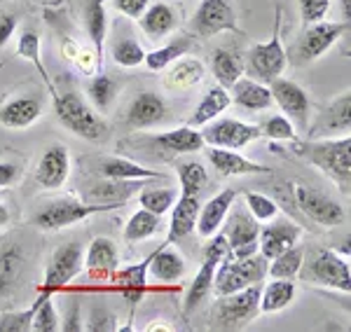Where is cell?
<instances>
[{
    "mask_svg": "<svg viewBox=\"0 0 351 332\" xmlns=\"http://www.w3.org/2000/svg\"><path fill=\"white\" fill-rule=\"evenodd\" d=\"M145 59V49L132 38H124V40L112 44V61L122 68H136Z\"/></svg>",
    "mask_w": 351,
    "mask_h": 332,
    "instance_id": "bcb514c9",
    "label": "cell"
},
{
    "mask_svg": "<svg viewBox=\"0 0 351 332\" xmlns=\"http://www.w3.org/2000/svg\"><path fill=\"white\" fill-rule=\"evenodd\" d=\"M199 196L195 194H180L173 201V213H171V222H169V236L167 244L171 241H180L188 234L195 232L197 227V218H199Z\"/></svg>",
    "mask_w": 351,
    "mask_h": 332,
    "instance_id": "7402d4cb",
    "label": "cell"
},
{
    "mask_svg": "<svg viewBox=\"0 0 351 332\" xmlns=\"http://www.w3.org/2000/svg\"><path fill=\"white\" fill-rule=\"evenodd\" d=\"M230 89H232V103H237L243 110H267L274 103L269 87L258 80L239 77Z\"/></svg>",
    "mask_w": 351,
    "mask_h": 332,
    "instance_id": "484cf974",
    "label": "cell"
},
{
    "mask_svg": "<svg viewBox=\"0 0 351 332\" xmlns=\"http://www.w3.org/2000/svg\"><path fill=\"white\" fill-rule=\"evenodd\" d=\"M279 19H281V10L276 8V24L271 38L267 42L251 44V49H248V68H251V73L260 82H267V84L271 80H276V77H281V73L288 66V54L284 44H281V36H279Z\"/></svg>",
    "mask_w": 351,
    "mask_h": 332,
    "instance_id": "52a82bcc",
    "label": "cell"
},
{
    "mask_svg": "<svg viewBox=\"0 0 351 332\" xmlns=\"http://www.w3.org/2000/svg\"><path fill=\"white\" fill-rule=\"evenodd\" d=\"M300 239V227L295 222L286 220V218H281V220H269L267 227H260L258 232V253L263 257H276L279 253L288 251L291 246H295Z\"/></svg>",
    "mask_w": 351,
    "mask_h": 332,
    "instance_id": "2e32d148",
    "label": "cell"
},
{
    "mask_svg": "<svg viewBox=\"0 0 351 332\" xmlns=\"http://www.w3.org/2000/svg\"><path fill=\"white\" fill-rule=\"evenodd\" d=\"M192 26L202 38H211L223 31H234L237 16L228 0H202L192 16Z\"/></svg>",
    "mask_w": 351,
    "mask_h": 332,
    "instance_id": "5bb4252c",
    "label": "cell"
},
{
    "mask_svg": "<svg viewBox=\"0 0 351 332\" xmlns=\"http://www.w3.org/2000/svg\"><path fill=\"white\" fill-rule=\"evenodd\" d=\"M54 295H47V292H40L38 295V307H36V314H33V320H31V330L36 332H59L61 330V320H59V314L54 309V302H52Z\"/></svg>",
    "mask_w": 351,
    "mask_h": 332,
    "instance_id": "b9f144b4",
    "label": "cell"
},
{
    "mask_svg": "<svg viewBox=\"0 0 351 332\" xmlns=\"http://www.w3.org/2000/svg\"><path fill=\"white\" fill-rule=\"evenodd\" d=\"M271 101L279 103V108L286 112V117L293 122V127L304 129L309 127V94L298 82L276 77L269 82Z\"/></svg>",
    "mask_w": 351,
    "mask_h": 332,
    "instance_id": "4fadbf2b",
    "label": "cell"
},
{
    "mask_svg": "<svg viewBox=\"0 0 351 332\" xmlns=\"http://www.w3.org/2000/svg\"><path fill=\"white\" fill-rule=\"evenodd\" d=\"M342 8H344V19L349 21V16H351V0H342Z\"/></svg>",
    "mask_w": 351,
    "mask_h": 332,
    "instance_id": "680465c9",
    "label": "cell"
},
{
    "mask_svg": "<svg viewBox=\"0 0 351 332\" xmlns=\"http://www.w3.org/2000/svg\"><path fill=\"white\" fill-rule=\"evenodd\" d=\"M155 143L160 145L164 153H173V155L199 153L204 148L202 131H197L195 127H178V129H171V131L157 133Z\"/></svg>",
    "mask_w": 351,
    "mask_h": 332,
    "instance_id": "f1b7e54d",
    "label": "cell"
},
{
    "mask_svg": "<svg viewBox=\"0 0 351 332\" xmlns=\"http://www.w3.org/2000/svg\"><path fill=\"white\" fill-rule=\"evenodd\" d=\"M202 77H204L202 61L183 59V56H180V61L176 59L171 64V68L167 71V75H164V84H167V89H173V92H185V89L199 84Z\"/></svg>",
    "mask_w": 351,
    "mask_h": 332,
    "instance_id": "836d02e7",
    "label": "cell"
},
{
    "mask_svg": "<svg viewBox=\"0 0 351 332\" xmlns=\"http://www.w3.org/2000/svg\"><path fill=\"white\" fill-rule=\"evenodd\" d=\"M258 220L248 213H243L237 208L234 213L230 216V222H228V251H234V248H241V246H251V244H258Z\"/></svg>",
    "mask_w": 351,
    "mask_h": 332,
    "instance_id": "e575fe53",
    "label": "cell"
},
{
    "mask_svg": "<svg viewBox=\"0 0 351 332\" xmlns=\"http://www.w3.org/2000/svg\"><path fill=\"white\" fill-rule=\"evenodd\" d=\"M230 103H232L230 92L225 87H220V84H216V87H211L206 94H204V99L199 101V105H197L195 112L190 115L188 127L199 129L204 125H208V122L216 120L218 115H223V112L230 108Z\"/></svg>",
    "mask_w": 351,
    "mask_h": 332,
    "instance_id": "f546056e",
    "label": "cell"
},
{
    "mask_svg": "<svg viewBox=\"0 0 351 332\" xmlns=\"http://www.w3.org/2000/svg\"><path fill=\"white\" fill-rule=\"evenodd\" d=\"M330 10V0H300V14L307 24L321 21Z\"/></svg>",
    "mask_w": 351,
    "mask_h": 332,
    "instance_id": "f907efd6",
    "label": "cell"
},
{
    "mask_svg": "<svg viewBox=\"0 0 351 332\" xmlns=\"http://www.w3.org/2000/svg\"><path fill=\"white\" fill-rule=\"evenodd\" d=\"M87 94H89V99H92V103L96 105V108L108 110L112 99H115V94H117V84L112 77L104 75V73H96V75H92V80H89Z\"/></svg>",
    "mask_w": 351,
    "mask_h": 332,
    "instance_id": "ee69618b",
    "label": "cell"
},
{
    "mask_svg": "<svg viewBox=\"0 0 351 332\" xmlns=\"http://www.w3.org/2000/svg\"><path fill=\"white\" fill-rule=\"evenodd\" d=\"M178 19H176V12L169 5L164 3H155V5H148L143 14L138 16V26L150 40H162L167 38L169 33L173 31Z\"/></svg>",
    "mask_w": 351,
    "mask_h": 332,
    "instance_id": "83f0119b",
    "label": "cell"
},
{
    "mask_svg": "<svg viewBox=\"0 0 351 332\" xmlns=\"http://www.w3.org/2000/svg\"><path fill=\"white\" fill-rule=\"evenodd\" d=\"M176 199H178V194H176V190L171 188H143L138 194L141 208H145V211L155 213V216H160V218L173 206Z\"/></svg>",
    "mask_w": 351,
    "mask_h": 332,
    "instance_id": "7bdbcfd3",
    "label": "cell"
},
{
    "mask_svg": "<svg viewBox=\"0 0 351 332\" xmlns=\"http://www.w3.org/2000/svg\"><path fill=\"white\" fill-rule=\"evenodd\" d=\"M38 302H33L31 307L24 311H8L0 316V332H28L31 330V320L36 314Z\"/></svg>",
    "mask_w": 351,
    "mask_h": 332,
    "instance_id": "c3c4849f",
    "label": "cell"
},
{
    "mask_svg": "<svg viewBox=\"0 0 351 332\" xmlns=\"http://www.w3.org/2000/svg\"><path fill=\"white\" fill-rule=\"evenodd\" d=\"M302 155L309 164L326 173L337 188L349 192L351 183V138L344 136L337 138H314L311 143L302 145Z\"/></svg>",
    "mask_w": 351,
    "mask_h": 332,
    "instance_id": "6da1fadb",
    "label": "cell"
},
{
    "mask_svg": "<svg viewBox=\"0 0 351 332\" xmlns=\"http://www.w3.org/2000/svg\"><path fill=\"white\" fill-rule=\"evenodd\" d=\"M349 108H351V99H349V92H347V94H342V97H337L324 110L319 125H314L309 129V136L311 138H330V136L349 133V129H351Z\"/></svg>",
    "mask_w": 351,
    "mask_h": 332,
    "instance_id": "ffe728a7",
    "label": "cell"
},
{
    "mask_svg": "<svg viewBox=\"0 0 351 332\" xmlns=\"http://www.w3.org/2000/svg\"><path fill=\"white\" fill-rule=\"evenodd\" d=\"M302 272V269H300ZM304 279H309L311 283L324 285V288H332V290H342L349 292L351 290V269H349V260L347 257H339L337 251L326 248L319 251L311 262L307 264V269L302 272Z\"/></svg>",
    "mask_w": 351,
    "mask_h": 332,
    "instance_id": "ba28073f",
    "label": "cell"
},
{
    "mask_svg": "<svg viewBox=\"0 0 351 332\" xmlns=\"http://www.w3.org/2000/svg\"><path fill=\"white\" fill-rule=\"evenodd\" d=\"M21 166L14 162H0V188H12L21 178Z\"/></svg>",
    "mask_w": 351,
    "mask_h": 332,
    "instance_id": "db71d44e",
    "label": "cell"
},
{
    "mask_svg": "<svg viewBox=\"0 0 351 332\" xmlns=\"http://www.w3.org/2000/svg\"><path fill=\"white\" fill-rule=\"evenodd\" d=\"M295 201L300 211L311 222L321 225V227H337L347 218L344 216V208L335 199H330L328 194H321L314 188H307V185H295Z\"/></svg>",
    "mask_w": 351,
    "mask_h": 332,
    "instance_id": "7c38bea8",
    "label": "cell"
},
{
    "mask_svg": "<svg viewBox=\"0 0 351 332\" xmlns=\"http://www.w3.org/2000/svg\"><path fill=\"white\" fill-rule=\"evenodd\" d=\"M124 204H96V201H80L68 196V199H56L49 201L47 206H43L33 216L31 225L38 229H45V232H56V229H64L71 227V225L87 220V218L96 216V213H106Z\"/></svg>",
    "mask_w": 351,
    "mask_h": 332,
    "instance_id": "277c9868",
    "label": "cell"
},
{
    "mask_svg": "<svg viewBox=\"0 0 351 332\" xmlns=\"http://www.w3.org/2000/svg\"><path fill=\"white\" fill-rule=\"evenodd\" d=\"M263 136L260 127L256 125H246L239 120H218V122H208L204 125L202 138L204 145H213V148H228V150H239L246 148L248 143L258 140Z\"/></svg>",
    "mask_w": 351,
    "mask_h": 332,
    "instance_id": "8fae6325",
    "label": "cell"
},
{
    "mask_svg": "<svg viewBox=\"0 0 351 332\" xmlns=\"http://www.w3.org/2000/svg\"><path fill=\"white\" fill-rule=\"evenodd\" d=\"M24 269H26V253L19 248V244H8L0 248V305L16 288Z\"/></svg>",
    "mask_w": 351,
    "mask_h": 332,
    "instance_id": "d4e9b609",
    "label": "cell"
},
{
    "mask_svg": "<svg viewBox=\"0 0 351 332\" xmlns=\"http://www.w3.org/2000/svg\"><path fill=\"white\" fill-rule=\"evenodd\" d=\"M99 171L104 173L108 180H152V178H160L167 180V176L160 171H152V168H145L141 164H136L132 159H124V157H108L99 164Z\"/></svg>",
    "mask_w": 351,
    "mask_h": 332,
    "instance_id": "4dcf8cb0",
    "label": "cell"
},
{
    "mask_svg": "<svg viewBox=\"0 0 351 332\" xmlns=\"http://www.w3.org/2000/svg\"><path fill=\"white\" fill-rule=\"evenodd\" d=\"M16 52H19L24 59L31 61L33 66L38 68V73L45 77V82H47V89H49V94H56V89L52 87V82H49V77H47V71H45V66H43V59H40V38H38V33H33V31H26V33H21V38H19V44H16Z\"/></svg>",
    "mask_w": 351,
    "mask_h": 332,
    "instance_id": "f6af8a7d",
    "label": "cell"
},
{
    "mask_svg": "<svg viewBox=\"0 0 351 332\" xmlns=\"http://www.w3.org/2000/svg\"><path fill=\"white\" fill-rule=\"evenodd\" d=\"M188 49H190L188 38H178V40H173V42L164 44V47H160V49H155V52L145 54L143 64L148 66L150 71H164V68H169L176 59H180Z\"/></svg>",
    "mask_w": 351,
    "mask_h": 332,
    "instance_id": "60d3db41",
    "label": "cell"
},
{
    "mask_svg": "<svg viewBox=\"0 0 351 332\" xmlns=\"http://www.w3.org/2000/svg\"><path fill=\"white\" fill-rule=\"evenodd\" d=\"M82 269H84V253L80 248V244L71 241V244L61 246V248H56L54 255L49 257L40 292L54 295V292H59L61 288H66Z\"/></svg>",
    "mask_w": 351,
    "mask_h": 332,
    "instance_id": "30bf717a",
    "label": "cell"
},
{
    "mask_svg": "<svg viewBox=\"0 0 351 332\" xmlns=\"http://www.w3.org/2000/svg\"><path fill=\"white\" fill-rule=\"evenodd\" d=\"M148 260L143 262H136V264H129V267H122V269H115L112 274V281L117 283V290L129 305H138L143 300L145 290H148Z\"/></svg>",
    "mask_w": 351,
    "mask_h": 332,
    "instance_id": "cb8c5ba5",
    "label": "cell"
},
{
    "mask_svg": "<svg viewBox=\"0 0 351 332\" xmlns=\"http://www.w3.org/2000/svg\"><path fill=\"white\" fill-rule=\"evenodd\" d=\"M112 5H115L117 12H122L124 16H129V19L138 21V16L148 10L150 0H112Z\"/></svg>",
    "mask_w": 351,
    "mask_h": 332,
    "instance_id": "f5cc1de1",
    "label": "cell"
},
{
    "mask_svg": "<svg viewBox=\"0 0 351 332\" xmlns=\"http://www.w3.org/2000/svg\"><path fill=\"white\" fill-rule=\"evenodd\" d=\"M66 323H61V330L64 332H80L84 330V325H82V318H80V305H71V309H68V314H66Z\"/></svg>",
    "mask_w": 351,
    "mask_h": 332,
    "instance_id": "11a10c76",
    "label": "cell"
},
{
    "mask_svg": "<svg viewBox=\"0 0 351 332\" xmlns=\"http://www.w3.org/2000/svg\"><path fill=\"white\" fill-rule=\"evenodd\" d=\"M349 31V21H314L309 24L307 31L302 33L300 42L293 49V56L298 64H311L319 56H324L328 49L335 44L344 33Z\"/></svg>",
    "mask_w": 351,
    "mask_h": 332,
    "instance_id": "9c48e42d",
    "label": "cell"
},
{
    "mask_svg": "<svg viewBox=\"0 0 351 332\" xmlns=\"http://www.w3.org/2000/svg\"><path fill=\"white\" fill-rule=\"evenodd\" d=\"M269 260L260 253L248 257H228L225 255L213 274V290L216 295H230V292L243 290L253 283H263L267 277Z\"/></svg>",
    "mask_w": 351,
    "mask_h": 332,
    "instance_id": "7a4b0ae2",
    "label": "cell"
},
{
    "mask_svg": "<svg viewBox=\"0 0 351 332\" xmlns=\"http://www.w3.org/2000/svg\"><path fill=\"white\" fill-rule=\"evenodd\" d=\"M295 300V283L293 279H271L265 288H260V311L276 314Z\"/></svg>",
    "mask_w": 351,
    "mask_h": 332,
    "instance_id": "d6a6232c",
    "label": "cell"
},
{
    "mask_svg": "<svg viewBox=\"0 0 351 332\" xmlns=\"http://www.w3.org/2000/svg\"><path fill=\"white\" fill-rule=\"evenodd\" d=\"M164 117H167V103H164V99L155 92L138 94L127 110V122H129V127H134V129L155 127V125H160Z\"/></svg>",
    "mask_w": 351,
    "mask_h": 332,
    "instance_id": "44dd1931",
    "label": "cell"
},
{
    "mask_svg": "<svg viewBox=\"0 0 351 332\" xmlns=\"http://www.w3.org/2000/svg\"><path fill=\"white\" fill-rule=\"evenodd\" d=\"M148 274L160 283H173V281H180L185 277V260L180 257L178 251L169 248V244H164L155 255H150Z\"/></svg>",
    "mask_w": 351,
    "mask_h": 332,
    "instance_id": "4316f807",
    "label": "cell"
},
{
    "mask_svg": "<svg viewBox=\"0 0 351 332\" xmlns=\"http://www.w3.org/2000/svg\"><path fill=\"white\" fill-rule=\"evenodd\" d=\"M87 330H92V332H110V330H117V325H115V316L108 311V309H104V307H99V309H94L92 311V316H89V325H87Z\"/></svg>",
    "mask_w": 351,
    "mask_h": 332,
    "instance_id": "816d5d0a",
    "label": "cell"
},
{
    "mask_svg": "<svg viewBox=\"0 0 351 332\" xmlns=\"http://www.w3.org/2000/svg\"><path fill=\"white\" fill-rule=\"evenodd\" d=\"M71 176V155L61 143L49 145L36 166V180L43 190H61Z\"/></svg>",
    "mask_w": 351,
    "mask_h": 332,
    "instance_id": "9a60e30c",
    "label": "cell"
},
{
    "mask_svg": "<svg viewBox=\"0 0 351 332\" xmlns=\"http://www.w3.org/2000/svg\"><path fill=\"white\" fill-rule=\"evenodd\" d=\"M234 199H237V190L228 188V190H223V192H218L216 196H211L204 206H199V218H197L195 229L202 239H211V236L223 227Z\"/></svg>",
    "mask_w": 351,
    "mask_h": 332,
    "instance_id": "e0dca14e",
    "label": "cell"
},
{
    "mask_svg": "<svg viewBox=\"0 0 351 332\" xmlns=\"http://www.w3.org/2000/svg\"><path fill=\"white\" fill-rule=\"evenodd\" d=\"M117 264H120L117 248L108 236H99V239H94L92 244L87 246V253H84V269H87V274L92 279H99V281L112 279Z\"/></svg>",
    "mask_w": 351,
    "mask_h": 332,
    "instance_id": "ac0fdd59",
    "label": "cell"
},
{
    "mask_svg": "<svg viewBox=\"0 0 351 332\" xmlns=\"http://www.w3.org/2000/svg\"><path fill=\"white\" fill-rule=\"evenodd\" d=\"M138 188V180H110L106 185H99L89 192V199L96 204H124L129 196L134 194V190Z\"/></svg>",
    "mask_w": 351,
    "mask_h": 332,
    "instance_id": "ab89813d",
    "label": "cell"
},
{
    "mask_svg": "<svg viewBox=\"0 0 351 332\" xmlns=\"http://www.w3.org/2000/svg\"><path fill=\"white\" fill-rule=\"evenodd\" d=\"M54 110L59 122L68 131L75 133L84 140H101L108 133V125L104 122V117H99L96 112L84 103L82 97H77L75 92L68 94H54Z\"/></svg>",
    "mask_w": 351,
    "mask_h": 332,
    "instance_id": "3957f363",
    "label": "cell"
},
{
    "mask_svg": "<svg viewBox=\"0 0 351 332\" xmlns=\"http://www.w3.org/2000/svg\"><path fill=\"white\" fill-rule=\"evenodd\" d=\"M213 325L220 330H237L251 323L260 314V283H253L243 290L218 295V302L211 309Z\"/></svg>",
    "mask_w": 351,
    "mask_h": 332,
    "instance_id": "5b68a950",
    "label": "cell"
},
{
    "mask_svg": "<svg viewBox=\"0 0 351 332\" xmlns=\"http://www.w3.org/2000/svg\"><path fill=\"white\" fill-rule=\"evenodd\" d=\"M0 3H3V0H0Z\"/></svg>",
    "mask_w": 351,
    "mask_h": 332,
    "instance_id": "91938a15",
    "label": "cell"
},
{
    "mask_svg": "<svg viewBox=\"0 0 351 332\" xmlns=\"http://www.w3.org/2000/svg\"><path fill=\"white\" fill-rule=\"evenodd\" d=\"M10 227V206L0 201V229Z\"/></svg>",
    "mask_w": 351,
    "mask_h": 332,
    "instance_id": "6f0895ef",
    "label": "cell"
},
{
    "mask_svg": "<svg viewBox=\"0 0 351 332\" xmlns=\"http://www.w3.org/2000/svg\"><path fill=\"white\" fill-rule=\"evenodd\" d=\"M260 131H263V136H267L271 140H293L295 138V127H293V122L288 120L286 115H271Z\"/></svg>",
    "mask_w": 351,
    "mask_h": 332,
    "instance_id": "681fc988",
    "label": "cell"
},
{
    "mask_svg": "<svg viewBox=\"0 0 351 332\" xmlns=\"http://www.w3.org/2000/svg\"><path fill=\"white\" fill-rule=\"evenodd\" d=\"M84 26H87L89 40L94 44L96 59L104 64L106 33H108V14H106L104 0H87V5H84Z\"/></svg>",
    "mask_w": 351,
    "mask_h": 332,
    "instance_id": "1f68e13d",
    "label": "cell"
},
{
    "mask_svg": "<svg viewBox=\"0 0 351 332\" xmlns=\"http://www.w3.org/2000/svg\"><path fill=\"white\" fill-rule=\"evenodd\" d=\"M246 206H248V213H251L258 222H269L279 216L276 201H271L269 196L258 194V192H246Z\"/></svg>",
    "mask_w": 351,
    "mask_h": 332,
    "instance_id": "7dc6e473",
    "label": "cell"
},
{
    "mask_svg": "<svg viewBox=\"0 0 351 332\" xmlns=\"http://www.w3.org/2000/svg\"><path fill=\"white\" fill-rule=\"evenodd\" d=\"M14 31H16V16L14 14H3V16H0V49L12 40Z\"/></svg>",
    "mask_w": 351,
    "mask_h": 332,
    "instance_id": "9f6ffc18",
    "label": "cell"
},
{
    "mask_svg": "<svg viewBox=\"0 0 351 332\" xmlns=\"http://www.w3.org/2000/svg\"><path fill=\"white\" fill-rule=\"evenodd\" d=\"M176 173H178L180 180V194H195L199 196L208 180V173L204 164L195 159H185V162H176Z\"/></svg>",
    "mask_w": 351,
    "mask_h": 332,
    "instance_id": "f35d334b",
    "label": "cell"
},
{
    "mask_svg": "<svg viewBox=\"0 0 351 332\" xmlns=\"http://www.w3.org/2000/svg\"><path fill=\"white\" fill-rule=\"evenodd\" d=\"M304 262V248L302 246H291L288 251L279 253L276 257H271L267 264V274L271 279H295L302 269Z\"/></svg>",
    "mask_w": 351,
    "mask_h": 332,
    "instance_id": "8d00e7d4",
    "label": "cell"
},
{
    "mask_svg": "<svg viewBox=\"0 0 351 332\" xmlns=\"http://www.w3.org/2000/svg\"><path fill=\"white\" fill-rule=\"evenodd\" d=\"M211 68H213V75H216L218 84L225 89H230L239 77H243V61L239 59V54L225 47L213 49Z\"/></svg>",
    "mask_w": 351,
    "mask_h": 332,
    "instance_id": "d590c367",
    "label": "cell"
},
{
    "mask_svg": "<svg viewBox=\"0 0 351 332\" xmlns=\"http://www.w3.org/2000/svg\"><path fill=\"white\" fill-rule=\"evenodd\" d=\"M157 229H160V216L141 208V211H136L134 216L129 218V222L124 225V241L138 244V241H145V239H150V236H155Z\"/></svg>",
    "mask_w": 351,
    "mask_h": 332,
    "instance_id": "74e56055",
    "label": "cell"
},
{
    "mask_svg": "<svg viewBox=\"0 0 351 332\" xmlns=\"http://www.w3.org/2000/svg\"><path fill=\"white\" fill-rule=\"evenodd\" d=\"M206 157L220 176H260V173H269L267 166L258 164V162L248 159V157L228 148H213V145H208Z\"/></svg>",
    "mask_w": 351,
    "mask_h": 332,
    "instance_id": "d6986e66",
    "label": "cell"
},
{
    "mask_svg": "<svg viewBox=\"0 0 351 332\" xmlns=\"http://www.w3.org/2000/svg\"><path fill=\"white\" fill-rule=\"evenodd\" d=\"M43 115V103L33 97H21L12 99L0 108V125L5 129H28L31 125H36Z\"/></svg>",
    "mask_w": 351,
    "mask_h": 332,
    "instance_id": "603a6c76",
    "label": "cell"
},
{
    "mask_svg": "<svg viewBox=\"0 0 351 332\" xmlns=\"http://www.w3.org/2000/svg\"><path fill=\"white\" fill-rule=\"evenodd\" d=\"M228 236L225 232H216L213 239L208 241L206 251H204V262L197 272V277L192 279L190 288H188V295H185V305H183V311L185 316H190L192 311H197L204 302L208 300L213 290V274H216V267L220 264L225 255H228Z\"/></svg>",
    "mask_w": 351,
    "mask_h": 332,
    "instance_id": "8992f818",
    "label": "cell"
}]
</instances>
